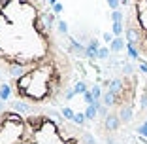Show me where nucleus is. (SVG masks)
I'll return each mask as SVG.
<instances>
[{
  "label": "nucleus",
  "mask_w": 147,
  "mask_h": 144,
  "mask_svg": "<svg viewBox=\"0 0 147 144\" xmlns=\"http://www.w3.org/2000/svg\"><path fill=\"white\" fill-rule=\"evenodd\" d=\"M25 74H28V70H26L23 65H17V63H15V65L9 66V76H11V78L19 80V78H23Z\"/></svg>",
  "instance_id": "f257e3e1"
},
{
  "label": "nucleus",
  "mask_w": 147,
  "mask_h": 144,
  "mask_svg": "<svg viewBox=\"0 0 147 144\" xmlns=\"http://www.w3.org/2000/svg\"><path fill=\"white\" fill-rule=\"evenodd\" d=\"M11 108L15 110V112H19V114H30L32 112L30 104H26V102H23V100H13Z\"/></svg>",
  "instance_id": "f03ea898"
},
{
  "label": "nucleus",
  "mask_w": 147,
  "mask_h": 144,
  "mask_svg": "<svg viewBox=\"0 0 147 144\" xmlns=\"http://www.w3.org/2000/svg\"><path fill=\"white\" fill-rule=\"evenodd\" d=\"M119 123H121V118H119V116H115V114H109L108 118H106V127H108V129H111V131H115L117 127H119Z\"/></svg>",
  "instance_id": "7ed1b4c3"
},
{
  "label": "nucleus",
  "mask_w": 147,
  "mask_h": 144,
  "mask_svg": "<svg viewBox=\"0 0 147 144\" xmlns=\"http://www.w3.org/2000/svg\"><path fill=\"white\" fill-rule=\"evenodd\" d=\"M115 95H113L111 91H106L104 95H102V102H104V106H111V104H115Z\"/></svg>",
  "instance_id": "20e7f679"
},
{
  "label": "nucleus",
  "mask_w": 147,
  "mask_h": 144,
  "mask_svg": "<svg viewBox=\"0 0 147 144\" xmlns=\"http://www.w3.org/2000/svg\"><path fill=\"white\" fill-rule=\"evenodd\" d=\"M9 95H11V87H9L8 83H2V85H0V99H2V100H8Z\"/></svg>",
  "instance_id": "39448f33"
},
{
  "label": "nucleus",
  "mask_w": 147,
  "mask_h": 144,
  "mask_svg": "<svg viewBox=\"0 0 147 144\" xmlns=\"http://www.w3.org/2000/svg\"><path fill=\"white\" fill-rule=\"evenodd\" d=\"M123 48H125V40L123 38H115L111 44H109V49H111V51H121Z\"/></svg>",
  "instance_id": "423d86ee"
},
{
  "label": "nucleus",
  "mask_w": 147,
  "mask_h": 144,
  "mask_svg": "<svg viewBox=\"0 0 147 144\" xmlns=\"http://www.w3.org/2000/svg\"><path fill=\"white\" fill-rule=\"evenodd\" d=\"M96 114H98V108H96L94 104L87 106V110H85V118H87V119H94V118H96Z\"/></svg>",
  "instance_id": "0eeeda50"
},
{
  "label": "nucleus",
  "mask_w": 147,
  "mask_h": 144,
  "mask_svg": "<svg viewBox=\"0 0 147 144\" xmlns=\"http://www.w3.org/2000/svg\"><path fill=\"white\" fill-rule=\"evenodd\" d=\"M61 114H62V118H64V119H70V121H74V116H76V112H74L70 106H64V108L61 110Z\"/></svg>",
  "instance_id": "6e6552de"
},
{
  "label": "nucleus",
  "mask_w": 147,
  "mask_h": 144,
  "mask_svg": "<svg viewBox=\"0 0 147 144\" xmlns=\"http://www.w3.org/2000/svg\"><path fill=\"white\" fill-rule=\"evenodd\" d=\"M119 118L123 119V121H130L132 119V110L126 106V108H121V114H119Z\"/></svg>",
  "instance_id": "1a4fd4ad"
},
{
  "label": "nucleus",
  "mask_w": 147,
  "mask_h": 144,
  "mask_svg": "<svg viewBox=\"0 0 147 144\" xmlns=\"http://www.w3.org/2000/svg\"><path fill=\"white\" fill-rule=\"evenodd\" d=\"M74 91H76V95H79V93H81V95H85V93L89 91V89H87L85 82H78L76 85H74Z\"/></svg>",
  "instance_id": "9d476101"
},
{
  "label": "nucleus",
  "mask_w": 147,
  "mask_h": 144,
  "mask_svg": "<svg viewBox=\"0 0 147 144\" xmlns=\"http://www.w3.org/2000/svg\"><path fill=\"white\" fill-rule=\"evenodd\" d=\"M111 19H113V23H123V19H125V13L119 12V10H115V12L111 13Z\"/></svg>",
  "instance_id": "9b49d317"
},
{
  "label": "nucleus",
  "mask_w": 147,
  "mask_h": 144,
  "mask_svg": "<svg viewBox=\"0 0 147 144\" xmlns=\"http://www.w3.org/2000/svg\"><path fill=\"white\" fill-rule=\"evenodd\" d=\"M123 31H125V27H123V23H113V34H115L117 38H121Z\"/></svg>",
  "instance_id": "f8f14e48"
},
{
  "label": "nucleus",
  "mask_w": 147,
  "mask_h": 144,
  "mask_svg": "<svg viewBox=\"0 0 147 144\" xmlns=\"http://www.w3.org/2000/svg\"><path fill=\"white\" fill-rule=\"evenodd\" d=\"M81 140H83V144H96L94 136H92L91 133H83V135H81Z\"/></svg>",
  "instance_id": "ddd939ff"
},
{
  "label": "nucleus",
  "mask_w": 147,
  "mask_h": 144,
  "mask_svg": "<svg viewBox=\"0 0 147 144\" xmlns=\"http://www.w3.org/2000/svg\"><path fill=\"white\" fill-rule=\"evenodd\" d=\"M57 29L61 34H68V23L66 21H57Z\"/></svg>",
  "instance_id": "4468645a"
},
{
  "label": "nucleus",
  "mask_w": 147,
  "mask_h": 144,
  "mask_svg": "<svg viewBox=\"0 0 147 144\" xmlns=\"http://www.w3.org/2000/svg\"><path fill=\"white\" fill-rule=\"evenodd\" d=\"M85 119H87V118H85V114H81V112L74 116V123H76V125H79V127L85 123Z\"/></svg>",
  "instance_id": "2eb2a0df"
},
{
  "label": "nucleus",
  "mask_w": 147,
  "mask_h": 144,
  "mask_svg": "<svg viewBox=\"0 0 147 144\" xmlns=\"http://www.w3.org/2000/svg\"><path fill=\"white\" fill-rule=\"evenodd\" d=\"M91 93H92V97H94V100L102 99V89H100V85H94V87L91 89Z\"/></svg>",
  "instance_id": "dca6fc26"
},
{
  "label": "nucleus",
  "mask_w": 147,
  "mask_h": 144,
  "mask_svg": "<svg viewBox=\"0 0 147 144\" xmlns=\"http://www.w3.org/2000/svg\"><path fill=\"white\" fill-rule=\"evenodd\" d=\"M47 114H49V116H51L53 119H55L57 123H61V121H62V114H61V112H57V110H49Z\"/></svg>",
  "instance_id": "f3484780"
},
{
  "label": "nucleus",
  "mask_w": 147,
  "mask_h": 144,
  "mask_svg": "<svg viewBox=\"0 0 147 144\" xmlns=\"http://www.w3.org/2000/svg\"><path fill=\"white\" fill-rule=\"evenodd\" d=\"M83 99H85V102H87L89 106H91V104H94V97H92V93H91V91H87L85 95H83Z\"/></svg>",
  "instance_id": "a211bd4d"
},
{
  "label": "nucleus",
  "mask_w": 147,
  "mask_h": 144,
  "mask_svg": "<svg viewBox=\"0 0 147 144\" xmlns=\"http://www.w3.org/2000/svg\"><path fill=\"white\" fill-rule=\"evenodd\" d=\"M108 55H109V49L108 48H100L98 49V59H108Z\"/></svg>",
  "instance_id": "6ab92c4d"
},
{
  "label": "nucleus",
  "mask_w": 147,
  "mask_h": 144,
  "mask_svg": "<svg viewBox=\"0 0 147 144\" xmlns=\"http://www.w3.org/2000/svg\"><path fill=\"white\" fill-rule=\"evenodd\" d=\"M62 10H64V6H62L61 2H57V4H55V6H53V8H51V12L55 13V15H59V13H61Z\"/></svg>",
  "instance_id": "aec40b11"
},
{
  "label": "nucleus",
  "mask_w": 147,
  "mask_h": 144,
  "mask_svg": "<svg viewBox=\"0 0 147 144\" xmlns=\"http://www.w3.org/2000/svg\"><path fill=\"white\" fill-rule=\"evenodd\" d=\"M74 97H76V91H74V89H66V93H64V99H66V100H72Z\"/></svg>",
  "instance_id": "412c9836"
},
{
  "label": "nucleus",
  "mask_w": 147,
  "mask_h": 144,
  "mask_svg": "<svg viewBox=\"0 0 147 144\" xmlns=\"http://www.w3.org/2000/svg\"><path fill=\"white\" fill-rule=\"evenodd\" d=\"M98 114L102 116V118H108V116H109V114H108V106H104V104H102V106L98 108Z\"/></svg>",
  "instance_id": "4be33fe9"
},
{
  "label": "nucleus",
  "mask_w": 147,
  "mask_h": 144,
  "mask_svg": "<svg viewBox=\"0 0 147 144\" xmlns=\"http://www.w3.org/2000/svg\"><path fill=\"white\" fill-rule=\"evenodd\" d=\"M138 131H140V133H142V135H145V136H147V123H143V125H142V127H140Z\"/></svg>",
  "instance_id": "5701e85b"
},
{
  "label": "nucleus",
  "mask_w": 147,
  "mask_h": 144,
  "mask_svg": "<svg viewBox=\"0 0 147 144\" xmlns=\"http://www.w3.org/2000/svg\"><path fill=\"white\" fill-rule=\"evenodd\" d=\"M104 40H106V42H109V44L113 42V40H111V34H109V32H106V34H104Z\"/></svg>",
  "instance_id": "b1692460"
},
{
  "label": "nucleus",
  "mask_w": 147,
  "mask_h": 144,
  "mask_svg": "<svg viewBox=\"0 0 147 144\" xmlns=\"http://www.w3.org/2000/svg\"><path fill=\"white\" fill-rule=\"evenodd\" d=\"M125 72H126V74H132V66H130V65H125Z\"/></svg>",
  "instance_id": "393cba45"
},
{
  "label": "nucleus",
  "mask_w": 147,
  "mask_h": 144,
  "mask_svg": "<svg viewBox=\"0 0 147 144\" xmlns=\"http://www.w3.org/2000/svg\"><path fill=\"white\" fill-rule=\"evenodd\" d=\"M2 112H4V100L0 99V114H2Z\"/></svg>",
  "instance_id": "a878e982"
},
{
  "label": "nucleus",
  "mask_w": 147,
  "mask_h": 144,
  "mask_svg": "<svg viewBox=\"0 0 147 144\" xmlns=\"http://www.w3.org/2000/svg\"><path fill=\"white\" fill-rule=\"evenodd\" d=\"M47 2H49V8H53V6L57 4V0H47Z\"/></svg>",
  "instance_id": "bb28decb"
}]
</instances>
